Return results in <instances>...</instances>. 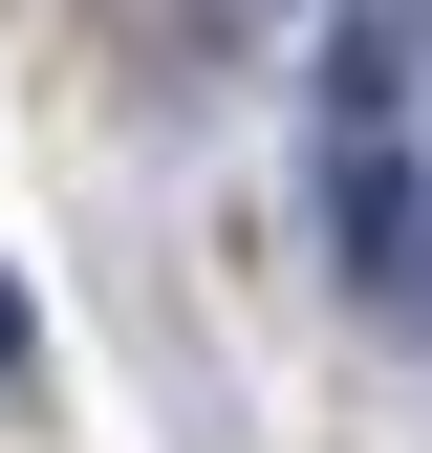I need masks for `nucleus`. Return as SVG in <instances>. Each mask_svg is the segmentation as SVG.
<instances>
[{
  "label": "nucleus",
  "mask_w": 432,
  "mask_h": 453,
  "mask_svg": "<svg viewBox=\"0 0 432 453\" xmlns=\"http://www.w3.org/2000/svg\"><path fill=\"white\" fill-rule=\"evenodd\" d=\"M22 346H43V303H22V280H0V367H22Z\"/></svg>",
  "instance_id": "1"
}]
</instances>
